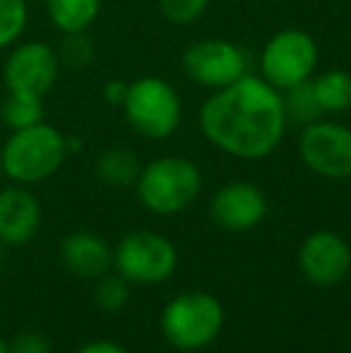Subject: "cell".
<instances>
[{
    "instance_id": "6da1fadb",
    "label": "cell",
    "mask_w": 351,
    "mask_h": 353,
    "mask_svg": "<svg viewBox=\"0 0 351 353\" xmlns=\"http://www.w3.org/2000/svg\"><path fill=\"white\" fill-rule=\"evenodd\" d=\"M200 128L207 140L231 157H270L286 128L284 101L270 82L245 72L207 99Z\"/></svg>"
},
{
    "instance_id": "7a4b0ae2",
    "label": "cell",
    "mask_w": 351,
    "mask_h": 353,
    "mask_svg": "<svg viewBox=\"0 0 351 353\" xmlns=\"http://www.w3.org/2000/svg\"><path fill=\"white\" fill-rule=\"evenodd\" d=\"M68 137L48 123L12 130L0 147L3 173L17 185H34L51 178L68 157Z\"/></svg>"
},
{
    "instance_id": "3957f363",
    "label": "cell",
    "mask_w": 351,
    "mask_h": 353,
    "mask_svg": "<svg viewBox=\"0 0 351 353\" xmlns=\"http://www.w3.org/2000/svg\"><path fill=\"white\" fill-rule=\"evenodd\" d=\"M224 320V305L214 293L185 291L161 310V332L174 349L200 351L221 334Z\"/></svg>"
},
{
    "instance_id": "277c9868",
    "label": "cell",
    "mask_w": 351,
    "mask_h": 353,
    "mask_svg": "<svg viewBox=\"0 0 351 353\" xmlns=\"http://www.w3.org/2000/svg\"><path fill=\"white\" fill-rule=\"evenodd\" d=\"M137 197L150 212L171 216L192 205L200 195V168L183 157H164L147 163L135 183Z\"/></svg>"
},
{
    "instance_id": "5b68a950",
    "label": "cell",
    "mask_w": 351,
    "mask_h": 353,
    "mask_svg": "<svg viewBox=\"0 0 351 353\" xmlns=\"http://www.w3.org/2000/svg\"><path fill=\"white\" fill-rule=\"evenodd\" d=\"M113 267L130 286H157L174 276L178 250L161 233L132 231L123 236L113 250Z\"/></svg>"
},
{
    "instance_id": "8992f818",
    "label": "cell",
    "mask_w": 351,
    "mask_h": 353,
    "mask_svg": "<svg viewBox=\"0 0 351 353\" xmlns=\"http://www.w3.org/2000/svg\"><path fill=\"white\" fill-rule=\"evenodd\" d=\"M123 108L130 125L147 140H166L181 123V99L159 77H140L128 84Z\"/></svg>"
},
{
    "instance_id": "52a82bcc",
    "label": "cell",
    "mask_w": 351,
    "mask_h": 353,
    "mask_svg": "<svg viewBox=\"0 0 351 353\" xmlns=\"http://www.w3.org/2000/svg\"><path fill=\"white\" fill-rule=\"evenodd\" d=\"M318 63L315 41L305 32L286 29L267 41L263 51V79L274 89H291L310 79Z\"/></svg>"
},
{
    "instance_id": "ba28073f",
    "label": "cell",
    "mask_w": 351,
    "mask_h": 353,
    "mask_svg": "<svg viewBox=\"0 0 351 353\" xmlns=\"http://www.w3.org/2000/svg\"><path fill=\"white\" fill-rule=\"evenodd\" d=\"M303 163L320 178L344 181L351 176V130L339 123L315 121L299 140Z\"/></svg>"
},
{
    "instance_id": "9c48e42d",
    "label": "cell",
    "mask_w": 351,
    "mask_h": 353,
    "mask_svg": "<svg viewBox=\"0 0 351 353\" xmlns=\"http://www.w3.org/2000/svg\"><path fill=\"white\" fill-rule=\"evenodd\" d=\"M61 61L53 46L43 41L14 43L3 65V82L8 92L46 97L58 79Z\"/></svg>"
},
{
    "instance_id": "30bf717a",
    "label": "cell",
    "mask_w": 351,
    "mask_h": 353,
    "mask_svg": "<svg viewBox=\"0 0 351 353\" xmlns=\"http://www.w3.org/2000/svg\"><path fill=\"white\" fill-rule=\"evenodd\" d=\"M183 70L192 82L221 89L248 72V56L243 48L229 41L207 39V41L192 43L183 53Z\"/></svg>"
},
{
    "instance_id": "8fae6325",
    "label": "cell",
    "mask_w": 351,
    "mask_h": 353,
    "mask_svg": "<svg viewBox=\"0 0 351 353\" xmlns=\"http://www.w3.org/2000/svg\"><path fill=\"white\" fill-rule=\"evenodd\" d=\"M299 270L313 286H339L351 272V248L339 233L315 231L301 243Z\"/></svg>"
},
{
    "instance_id": "7c38bea8",
    "label": "cell",
    "mask_w": 351,
    "mask_h": 353,
    "mask_svg": "<svg viewBox=\"0 0 351 353\" xmlns=\"http://www.w3.org/2000/svg\"><path fill=\"white\" fill-rule=\"evenodd\" d=\"M267 200L258 185L245 181L226 183L214 192L210 202V216L224 231L243 233L263 223Z\"/></svg>"
},
{
    "instance_id": "4fadbf2b",
    "label": "cell",
    "mask_w": 351,
    "mask_h": 353,
    "mask_svg": "<svg viewBox=\"0 0 351 353\" xmlns=\"http://www.w3.org/2000/svg\"><path fill=\"white\" fill-rule=\"evenodd\" d=\"M41 226V205L24 185L0 190V243L10 248L27 245Z\"/></svg>"
},
{
    "instance_id": "5bb4252c",
    "label": "cell",
    "mask_w": 351,
    "mask_h": 353,
    "mask_svg": "<svg viewBox=\"0 0 351 353\" xmlns=\"http://www.w3.org/2000/svg\"><path fill=\"white\" fill-rule=\"evenodd\" d=\"M61 260L70 274L82 279H99L113 267V250L97 233L75 231L63 238Z\"/></svg>"
},
{
    "instance_id": "9a60e30c",
    "label": "cell",
    "mask_w": 351,
    "mask_h": 353,
    "mask_svg": "<svg viewBox=\"0 0 351 353\" xmlns=\"http://www.w3.org/2000/svg\"><path fill=\"white\" fill-rule=\"evenodd\" d=\"M101 0H46V14L61 34H82L99 17Z\"/></svg>"
},
{
    "instance_id": "2e32d148",
    "label": "cell",
    "mask_w": 351,
    "mask_h": 353,
    "mask_svg": "<svg viewBox=\"0 0 351 353\" xmlns=\"http://www.w3.org/2000/svg\"><path fill=\"white\" fill-rule=\"evenodd\" d=\"M140 161L132 152L128 149H108V152L99 154L97 159V176L101 178L106 185L113 188H130L140 178Z\"/></svg>"
},
{
    "instance_id": "e0dca14e",
    "label": "cell",
    "mask_w": 351,
    "mask_h": 353,
    "mask_svg": "<svg viewBox=\"0 0 351 353\" xmlns=\"http://www.w3.org/2000/svg\"><path fill=\"white\" fill-rule=\"evenodd\" d=\"M315 101L323 113H342L351 106V74L344 70L323 72L313 82Z\"/></svg>"
},
{
    "instance_id": "ac0fdd59",
    "label": "cell",
    "mask_w": 351,
    "mask_h": 353,
    "mask_svg": "<svg viewBox=\"0 0 351 353\" xmlns=\"http://www.w3.org/2000/svg\"><path fill=\"white\" fill-rule=\"evenodd\" d=\"M0 113H3V123L10 128V130H22V128H29V125H37V123H41L46 108H43V99L41 97L8 92Z\"/></svg>"
},
{
    "instance_id": "d6986e66",
    "label": "cell",
    "mask_w": 351,
    "mask_h": 353,
    "mask_svg": "<svg viewBox=\"0 0 351 353\" xmlns=\"http://www.w3.org/2000/svg\"><path fill=\"white\" fill-rule=\"evenodd\" d=\"M284 101V116L286 123H296V125H310L320 118L323 108L315 101V92H313V82H301L296 87L286 89V97H281Z\"/></svg>"
},
{
    "instance_id": "ffe728a7",
    "label": "cell",
    "mask_w": 351,
    "mask_h": 353,
    "mask_svg": "<svg viewBox=\"0 0 351 353\" xmlns=\"http://www.w3.org/2000/svg\"><path fill=\"white\" fill-rule=\"evenodd\" d=\"M27 0H0V51L12 48L27 29Z\"/></svg>"
},
{
    "instance_id": "44dd1931",
    "label": "cell",
    "mask_w": 351,
    "mask_h": 353,
    "mask_svg": "<svg viewBox=\"0 0 351 353\" xmlns=\"http://www.w3.org/2000/svg\"><path fill=\"white\" fill-rule=\"evenodd\" d=\"M94 298H97V305L101 307V310L118 312L130 301V283L123 279L121 274H103V276H99Z\"/></svg>"
},
{
    "instance_id": "7402d4cb",
    "label": "cell",
    "mask_w": 351,
    "mask_h": 353,
    "mask_svg": "<svg viewBox=\"0 0 351 353\" xmlns=\"http://www.w3.org/2000/svg\"><path fill=\"white\" fill-rule=\"evenodd\" d=\"M58 61L61 65H68V68H85L92 63L94 58V46L92 41L82 34H63V41L58 46Z\"/></svg>"
},
{
    "instance_id": "603a6c76",
    "label": "cell",
    "mask_w": 351,
    "mask_h": 353,
    "mask_svg": "<svg viewBox=\"0 0 351 353\" xmlns=\"http://www.w3.org/2000/svg\"><path fill=\"white\" fill-rule=\"evenodd\" d=\"M207 3L210 0H159V8L174 24H190L205 12Z\"/></svg>"
},
{
    "instance_id": "cb8c5ba5",
    "label": "cell",
    "mask_w": 351,
    "mask_h": 353,
    "mask_svg": "<svg viewBox=\"0 0 351 353\" xmlns=\"http://www.w3.org/2000/svg\"><path fill=\"white\" fill-rule=\"evenodd\" d=\"M8 349L10 353H51V341L41 332H19Z\"/></svg>"
},
{
    "instance_id": "d4e9b609",
    "label": "cell",
    "mask_w": 351,
    "mask_h": 353,
    "mask_svg": "<svg viewBox=\"0 0 351 353\" xmlns=\"http://www.w3.org/2000/svg\"><path fill=\"white\" fill-rule=\"evenodd\" d=\"M126 94H128V84L123 82V79H111V82L103 87V97H106V101L113 103V106H118V103L123 106Z\"/></svg>"
},
{
    "instance_id": "484cf974",
    "label": "cell",
    "mask_w": 351,
    "mask_h": 353,
    "mask_svg": "<svg viewBox=\"0 0 351 353\" xmlns=\"http://www.w3.org/2000/svg\"><path fill=\"white\" fill-rule=\"evenodd\" d=\"M77 353H130L126 346L116 344V341H108V339H99V341H89V344L82 346Z\"/></svg>"
},
{
    "instance_id": "4316f807",
    "label": "cell",
    "mask_w": 351,
    "mask_h": 353,
    "mask_svg": "<svg viewBox=\"0 0 351 353\" xmlns=\"http://www.w3.org/2000/svg\"><path fill=\"white\" fill-rule=\"evenodd\" d=\"M0 353H10V349H8V341L0 336Z\"/></svg>"
},
{
    "instance_id": "83f0119b",
    "label": "cell",
    "mask_w": 351,
    "mask_h": 353,
    "mask_svg": "<svg viewBox=\"0 0 351 353\" xmlns=\"http://www.w3.org/2000/svg\"><path fill=\"white\" fill-rule=\"evenodd\" d=\"M3 262H5V245L0 243V270H3Z\"/></svg>"
},
{
    "instance_id": "f1b7e54d",
    "label": "cell",
    "mask_w": 351,
    "mask_h": 353,
    "mask_svg": "<svg viewBox=\"0 0 351 353\" xmlns=\"http://www.w3.org/2000/svg\"><path fill=\"white\" fill-rule=\"evenodd\" d=\"M5 178V173H3V161H0V181Z\"/></svg>"
}]
</instances>
